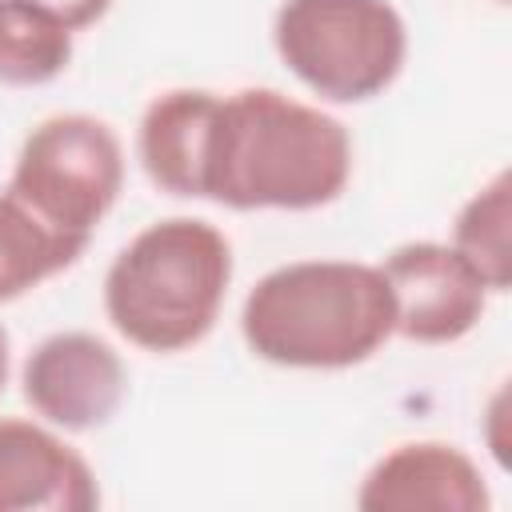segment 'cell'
<instances>
[{
  "label": "cell",
  "instance_id": "52a82bcc",
  "mask_svg": "<svg viewBox=\"0 0 512 512\" xmlns=\"http://www.w3.org/2000/svg\"><path fill=\"white\" fill-rule=\"evenodd\" d=\"M380 272L392 292L400 340L456 344L484 320L492 292L452 244L408 240L380 260Z\"/></svg>",
  "mask_w": 512,
  "mask_h": 512
},
{
  "label": "cell",
  "instance_id": "9a60e30c",
  "mask_svg": "<svg viewBox=\"0 0 512 512\" xmlns=\"http://www.w3.org/2000/svg\"><path fill=\"white\" fill-rule=\"evenodd\" d=\"M8 372H12V340H8V332H4V324H0V392H4V384H8Z\"/></svg>",
  "mask_w": 512,
  "mask_h": 512
},
{
  "label": "cell",
  "instance_id": "5b68a950",
  "mask_svg": "<svg viewBox=\"0 0 512 512\" xmlns=\"http://www.w3.org/2000/svg\"><path fill=\"white\" fill-rule=\"evenodd\" d=\"M124 188V144L116 128L88 112L40 120L12 164L8 192L52 228L92 240Z\"/></svg>",
  "mask_w": 512,
  "mask_h": 512
},
{
  "label": "cell",
  "instance_id": "3957f363",
  "mask_svg": "<svg viewBox=\"0 0 512 512\" xmlns=\"http://www.w3.org/2000/svg\"><path fill=\"white\" fill-rule=\"evenodd\" d=\"M232 284V244L200 216L140 228L104 272V316L136 348L172 356L200 344Z\"/></svg>",
  "mask_w": 512,
  "mask_h": 512
},
{
  "label": "cell",
  "instance_id": "4fadbf2b",
  "mask_svg": "<svg viewBox=\"0 0 512 512\" xmlns=\"http://www.w3.org/2000/svg\"><path fill=\"white\" fill-rule=\"evenodd\" d=\"M504 424H508V388L500 384L484 408V444L488 452L496 456L500 468H508V436H504Z\"/></svg>",
  "mask_w": 512,
  "mask_h": 512
},
{
  "label": "cell",
  "instance_id": "8fae6325",
  "mask_svg": "<svg viewBox=\"0 0 512 512\" xmlns=\"http://www.w3.org/2000/svg\"><path fill=\"white\" fill-rule=\"evenodd\" d=\"M72 28L36 0H0V84L40 88L72 64Z\"/></svg>",
  "mask_w": 512,
  "mask_h": 512
},
{
  "label": "cell",
  "instance_id": "5bb4252c",
  "mask_svg": "<svg viewBox=\"0 0 512 512\" xmlns=\"http://www.w3.org/2000/svg\"><path fill=\"white\" fill-rule=\"evenodd\" d=\"M40 8H48L60 24H68L72 32H80V28H92L108 8H112V0H36Z\"/></svg>",
  "mask_w": 512,
  "mask_h": 512
},
{
  "label": "cell",
  "instance_id": "8992f818",
  "mask_svg": "<svg viewBox=\"0 0 512 512\" xmlns=\"http://www.w3.org/2000/svg\"><path fill=\"white\" fill-rule=\"evenodd\" d=\"M20 392L36 420L60 432H96L120 412L128 368L120 352L92 332H52L28 352Z\"/></svg>",
  "mask_w": 512,
  "mask_h": 512
},
{
  "label": "cell",
  "instance_id": "7c38bea8",
  "mask_svg": "<svg viewBox=\"0 0 512 512\" xmlns=\"http://www.w3.org/2000/svg\"><path fill=\"white\" fill-rule=\"evenodd\" d=\"M488 292H508L512 284V176L500 168L484 180L452 220L448 240Z\"/></svg>",
  "mask_w": 512,
  "mask_h": 512
},
{
  "label": "cell",
  "instance_id": "30bf717a",
  "mask_svg": "<svg viewBox=\"0 0 512 512\" xmlns=\"http://www.w3.org/2000/svg\"><path fill=\"white\" fill-rule=\"evenodd\" d=\"M84 248L88 240L52 228L8 188L0 192V304L20 300L24 292L72 268Z\"/></svg>",
  "mask_w": 512,
  "mask_h": 512
},
{
  "label": "cell",
  "instance_id": "7a4b0ae2",
  "mask_svg": "<svg viewBox=\"0 0 512 512\" xmlns=\"http://www.w3.org/2000/svg\"><path fill=\"white\" fill-rule=\"evenodd\" d=\"M240 336L264 364L340 372L372 360L396 336L392 292L380 264L292 260L252 284Z\"/></svg>",
  "mask_w": 512,
  "mask_h": 512
},
{
  "label": "cell",
  "instance_id": "277c9868",
  "mask_svg": "<svg viewBox=\"0 0 512 512\" xmlns=\"http://www.w3.org/2000/svg\"><path fill=\"white\" fill-rule=\"evenodd\" d=\"M272 44L312 96L364 104L396 84L408 28L388 0H280Z\"/></svg>",
  "mask_w": 512,
  "mask_h": 512
},
{
  "label": "cell",
  "instance_id": "ba28073f",
  "mask_svg": "<svg viewBox=\"0 0 512 512\" xmlns=\"http://www.w3.org/2000/svg\"><path fill=\"white\" fill-rule=\"evenodd\" d=\"M364 512H488L480 464L444 440H408L384 452L356 488Z\"/></svg>",
  "mask_w": 512,
  "mask_h": 512
},
{
  "label": "cell",
  "instance_id": "2e32d148",
  "mask_svg": "<svg viewBox=\"0 0 512 512\" xmlns=\"http://www.w3.org/2000/svg\"><path fill=\"white\" fill-rule=\"evenodd\" d=\"M496 4H504V0H496Z\"/></svg>",
  "mask_w": 512,
  "mask_h": 512
},
{
  "label": "cell",
  "instance_id": "9c48e42d",
  "mask_svg": "<svg viewBox=\"0 0 512 512\" xmlns=\"http://www.w3.org/2000/svg\"><path fill=\"white\" fill-rule=\"evenodd\" d=\"M100 484L60 428L0 416V512H92Z\"/></svg>",
  "mask_w": 512,
  "mask_h": 512
},
{
  "label": "cell",
  "instance_id": "6da1fadb",
  "mask_svg": "<svg viewBox=\"0 0 512 512\" xmlns=\"http://www.w3.org/2000/svg\"><path fill=\"white\" fill-rule=\"evenodd\" d=\"M144 176L184 200L232 212H312L352 180L348 128L280 88H168L136 128Z\"/></svg>",
  "mask_w": 512,
  "mask_h": 512
}]
</instances>
